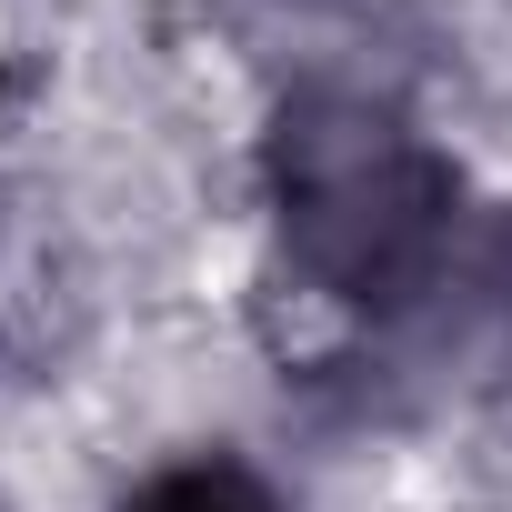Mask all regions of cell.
Masks as SVG:
<instances>
[{
	"label": "cell",
	"mask_w": 512,
	"mask_h": 512,
	"mask_svg": "<svg viewBox=\"0 0 512 512\" xmlns=\"http://www.w3.org/2000/svg\"><path fill=\"white\" fill-rule=\"evenodd\" d=\"M121 512H282V502L241 452H171L121 492Z\"/></svg>",
	"instance_id": "7a4b0ae2"
},
{
	"label": "cell",
	"mask_w": 512,
	"mask_h": 512,
	"mask_svg": "<svg viewBox=\"0 0 512 512\" xmlns=\"http://www.w3.org/2000/svg\"><path fill=\"white\" fill-rule=\"evenodd\" d=\"M492 282H502V312H512V231H502V262H492Z\"/></svg>",
	"instance_id": "3957f363"
},
{
	"label": "cell",
	"mask_w": 512,
	"mask_h": 512,
	"mask_svg": "<svg viewBox=\"0 0 512 512\" xmlns=\"http://www.w3.org/2000/svg\"><path fill=\"white\" fill-rule=\"evenodd\" d=\"M262 211L282 241V272L332 312H402L452 272L462 181L362 81H302L262 131Z\"/></svg>",
	"instance_id": "6da1fadb"
}]
</instances>
